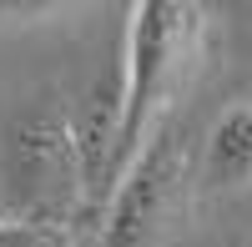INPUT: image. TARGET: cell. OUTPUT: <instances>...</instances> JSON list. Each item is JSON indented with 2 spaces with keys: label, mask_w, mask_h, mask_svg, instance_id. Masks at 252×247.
Listing matches in <instances>:
<instances>
[{
  "label": "cell",
  "mask_w": 252,
  "mask_h": 247,
  "mask_svg": "<svg viewBox=\"0 0 252 247\" xmlns=\"http://www.w3.org/2000/svg\"><path fill=\"white\" fill-rule=\"evenodd\" d=\"M202 5L192 0H141L131 5L126 31V61H121V147H116V187L131 172V161L152 141L182 101V86L202 51Z\"/></svg>",
  "instance_id": "6da1fadb"
},
{
  "label": "cell",
  "mask_w": 252,
  "mask_h": 247,
  "mask_svg": "<svg viewBox=\"0 0 252 247\" xmlns=\"http://www.w3.org/2000/svg\"><path fill=\"white\" fill-rule=\"evenodd\" d=\"M5 187L15 197V207L31 217V227L66 222V217L86 222V172H81V147H76L66 111L31 106L26 116L10 121Z\"/></svg>",
  "instance_id": "7a4b0ae2"
},
{
  "label": "cell",
  "mask_w": 252,
  "mask_h": 247,
  "mask_svg": "<svg viewBox=\"0 0 252 247\" xmlns=\"http://www.w3.org/2000/svg\"><path fill=\"white\" fill-rule=\"evenodd\" d=\"M182 182H187V126L166 116L131 161V172L121 177L101 217V247H152L182 197Z\"/></svg>",
  "instance_id": "3957f363"
},
{
  "label": "cell",
  "mask_w": 252,
  "mask_h": 247,
  "mask_svg": "<svg viewBox=\"0 0 252 247\" xmlns=\"http://www.w3.org/2000/svg\"><path fill=\"white\" fill-rule=\"evenodd\" d=\"M197 177L207 192H242L252 187V101L227 106L202 141Z\"/></svg>",
  "instance_id": "277c9868"
},
{
  "label": "cell",
  "mask_w": 252,
  "mask_h": 247,
  "mask_svg": "<svg viewBox=\"0 0 252 247\" xmlns=\"http://www.w3.org/2000/svg\"><path fill=\"white\" fill-rule=\"evenodd\" d=\"M0 247H61V242L31 227V222H0Z\"/></svg>",
  "instance_id": "5b68a950"
}]
</instances>
